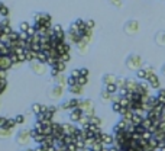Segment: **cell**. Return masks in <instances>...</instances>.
<instances>
[{"mask_svg": "<svg viewBox=\"0 0 165 151\" xmlns=\"http://www.w3.org/2000/svg\"><path fill=\"white\" fill-rule=\"evenodd\" d=\"M125 66H126L127 70H130V71H135V73H136L138 70L143 68L142 57L139 55V54H135V52L129 54V55L126 57V60H125Z\"/></svg>", "mask_w": 165, "mask_h": 151, "instance_id": "obj_1", "label": "cell"}, {"mask_svg": "<svg viewBox=\"0 0 165 151\" xmlns=\"http://www.w3.org/2000/svg\"><path fill=\"white\" fill-rule=\"evenodd\" d=\"M15 140H16V144L20 147H25L26 148L29 145V142L32 141V135H31V129L29 128H23L19 129L15 135Z\"/></svg>", "mask_w": 165, "mask_h": 151, "instance_id": "obj_2", "label": "cell"}, {"mask_svg": "<svg viewBox=\"0 0 165 151\" xmlns=\"http://www.w3.org/2000/svg\"><path fill=\"white\" fill-rule=\"evenodd\" d=\"M78 109H81L84 115L87 116H93L96 115V106H94V102L88 97H80V105H78Z\"/></svg>", "mask_w": 165, "mask_h": 151, "instance_id": "obj_3", "label": "cell"}, {"mask_svg": "<svg viewBox=\"0 0 165 151\" xmlns=\"http://www.w3.org/2000/svg\"><path fill=\"white\" fill-rule=\"evenodd\" d=\"M139 29H141V25H139V22H138L136 19H129L123 25V32L126 35H129V36L136 35L139 32Z\"/></svg>", "mask_w": 165, "mask_h": 151, "instance_id": "obj_4", "label": "cell"}, {"mask_svg": "<svg viewBox=\"0 0 165 151\" xmlns=\"http://www.w3.org/2000/svg\"><path fill=\"white\" fill-rule=\"evenodd\" d=\"M28 64H29V70H31L35 76H45V74L50 71L46 64H42V62H39V61L28 62Z\"/></svg>", "mask_w": 165, "mask_h": 151, "instance_id": "obj_5", "label": "cell"}, {"mask_svg": "<svg viewBox=\"0 0 165 151\" xmlns=\"http://www.w3.org/2000/svg\"><path fill=\"white\" fill-rule=\"evenodd\" d=\"M64 93H65V87H62L60 84H52L51 89L48 90V96H50L51 100H60V99H62Z\"/></svg>", "mask_w": 165, "mask_h": 151, "instance_id": "obj_6", "label": "cell"}, {"mask_svg": "<svg viewBox=\"0 0 165 151\" xmlns=\"http://www.w3.org/2000/svg\"><path fill=\"white\" fill-rule=\"evenodd\" d=\"M62 129H64L65 135H75L78 132V129H80V126H77L72 122H62Z\"/></svg>", "mask_w": 165, "mask_h": 151, "instance_id": "obj_7", "label": "cell"}, {"mask_svg": "<svg viewBox=\"0 0 165 151\" xmlns=\"http://www.w3.org/2000/svg\"><path fill=\"white\" fill-rule=\"evenodd\" d=\"M126 89L130 92V93H135L139 89V80L136 77H129L126 78Z\"/></svg>", "mask_w": 165, "mask_h": 151, "instance_id": "obj_8", "label": "cell"}, {"mask_svg": "<svg viewBox=\"0 0 165 151\" xmlns=\"http://www.w3.org/2000/svg\"><path fill=\"white\" fill-rule=\"evenodd\" d=\"M117 81V76L113 73H105L101 76V84L103 86H109V84H115Z\"/></svg>", "mask_w": 165, "mask_h": 151, "instance_id": "obj_9", "label": "cell"}, {"mask_svg": "<svg viewBox=\"0 0 165 151\" xmlns=\"http://www.w3.org/2000/svg\"><path fill=\"white\" fill-rule=\"evenodd\" d=\"M82 115H84V112H82L81 109H72L71 112H68V118H70V122H72V123H78V122H80V119H81Z\"/></svg>", "mask_w": 165, "mask_h": 151, "instance_id": "obj_10", "label": "cell"}, {"mask_svg": "<svg viewBox=\"0 0 165 151\" xmlns=\"http://www.w3.org/2000/svg\"><path fill=\"white\" fill-rule=\"evenodd\" d=\"M12 67H13V62L10 60V55H0V68L9 71Z\"/></svg>", "mask_w": 165, "mask_h": 151, "instance_id": "obj_11", "label": "cell"}, {"mask_svg": "<svg viewBox=\"0 0 165 151\" xmlns=\"http://www.w3.org/2000/svg\"><path fill=\"white\" fill-rule=\"evenodd\" d=\"M52 81H54V84H60L62 87H68V76H65V73H61L58 76L52 77Z\"/></svg>", "mask_w": 165, "mask_h": 151, "instance_id": "obj_12", "label": "cell"}, {"mask_svg": "<svg viewBox=\"0 0 165 151\" xmlns=\"http://www.w3.org/2000/svg\"><path fill=\"white\" fill-rule=\"evenodd\" d=\"M146 81H148L149 86H151L154 90H160L161 89V80H160V77H158V74L156 73L152 74V76H149Z\"/></svg>", "mask_w": 165, "mask_h": 151, "instance_id": "obj_13", "label": "cell"}, {"mask_svg": "<svg viewBox=\"0 0 165 151\" xmlns=\"http://www.w3.org/2000/svg\"><path fill=\"white\" fill-rule=\"evenodd\" d=\"M101 142H103L106 147H112L115 144V135L107 134V132H101Z\"/></svg>", "mask_w": 165, "mask_h": 151, "instance_id": "obj_14", "label": "cell"}, {"mask_svg": "<svg viewBox=\"0 0 165 151\" xmlns=\"http://www.w3.org/2000/svg\"><path fill=\"white\" fill-rule=\"evenodd\" d=\"M68 92L74 95V97H80L81 95H84V87L80 86V84H75V86H70V87H67Z\"/></svg>", "mask_w": 165, "mask_h": 151, "instance_id": "obj_15", "label": "cell"}, {"mask_svg": "<svg viewBox=\"0 0 165 151\" xmlns=\"http://www.w3.org/2000/svg\"><path fill=\"white\" fill-rule=\"evenodd\" d=\"M151 90H152V87L149 86V83L146 80H145V81H139L138 93H141V95H151Z\"/></svg>", "mask_w": 165, "mask_h": 151, "instance_id": "obj_16", "label": "cell"}, {"mask_svg": "<svg viewBox=\"0 0 165 151\" xmlns=\"http://www.w3.org/2000/svg\"><path fill=\"white\" fill-rule=\"evenodd\" d=\"M25 55H26V61H28V62L38 61V52H36V51L26 50V51H25Z\"/></svg>", "mask_w": 165, "mask_h": 151, "instance_id": "obj_17", "label": "cell"}, {"mask_svg": "<svg viewBox=\"0 0 165 151\" xmlns=\"http://www.w3.org/2000/svg\"><path fill=\"white\" fill-rule=\"evenodd\" d=\"M155 42L160 47H165V31H160L155 35Z\"/></svg>", "mask_w": 165, "mask_h": 151, "instance_id": "obj_18", "label": "cell"}, {"mask_svg": "<svg viewBox=\"0 0 165 151\" xmlns=\"http://www.w3.org/2000/svg\"><path fill=\"white\" fill-rule=\"evenodd\" d=\"M42 111H44V105H42V103H32V105H31V112H32L35 116L41 115Z\"/></svg>", "mask_w": 165, "mask_h": 151, "instance_id": "obj_19", "label": "cell"}, {"mask_svg": "<svg viewBox=\"0 0 165 151\" xmlns=\"http://www.w3.org/2000/svg\"><path fill=\"white\" fill-rule=\"evenodd\" d=\"M75 47H77L78 54H81V55H86V54H87V51H88V44H87V42L81 41V42H80V44H77Z\"/></svg>", "mask_w": 165, "mask_h": 151, "instance_id": "obj_20", "label": "cell"}, {"mask_svg": "<svg viewBox=\"0 0 165 151\" xmlns=\"http://www.w3.org/2000/svg\"><path fill=\"white\" fill-rule=\"evenodd\" d=\"M100 99H101L103 102H110V103H112L113 95H110L109 92H107V90H106L105 87H103V89H101V92H100Z\"/></svg>", "mask_w": 165, "mask_h": 151, "instance_id": "obj_21", "label": "cell"}, {"mask_svg": "<svg viewBox=\"0 0 165 151\" xmlns=\"http://www.w3.org/2000/svg\"><path fill=\"white\" fill-rule=\"evenodd\" d=\"M12 135H13V129L6 128V126L0 128V138H9Z\"/></svg>", "mask_w": 165, "mask_h": 151, "instance_id": "obj_22", "label": "cell"}, {"mask_svg": "<svg viewBox=\"0 0 165 151\" xmlns=\"http://www.w3.org/2000/svg\"><path fill=\"white\" fill-rule=\"evenodd\" d=\"M90 125V116H87V115H82L81 119H80V122H78V126L82 129H86Z\"/></svg>", "mask_w": 165, "mask_h": 151, "instance_id": "obj_23", "label": "cell"}, {"mask_svg": "<svg viewBox=\"0 0 165 151\" xmlns=\"http://www.w3.org/2000/svg\"><path fill=\"white\" fill-rule=\"evenodd\" d=\"M51 68H54V70H57L58 73H65V70H67V64H65V62H62V61H60V62H57L55 66H52Z\"/></svg>", "mask_w": 165, "mask_h": 151, "instance_id": "obj_24", "label": "cell"}, {"mask_svg": "<svg viewBox=\"0 0 165 151\" xmlns=\"http://www.w3.org/2000/svg\"><path fill=\"white\" fill-rule=\"evenodd\" d=\"M145 119V118L142 116V115H138V113H135L132 118V121H130V123L132 125H135V126H138V125H142V121Z\"/></svg>", "mask_w": 165, "mask_h": 151, "instance_id": "obj_25", "label": "cell"}, {"mask_svg": "<svg viewBox=\"0 0 165 151\" xmlns=\"http://www.w3.org/2000/svg\"><path fill=\"white\" fill-rule=\"evenodd\" d=\"M136 78L139 81H145V80H148V74H146V71L143 68H141V70L136 71Z\"/></svg>", "mask_w": 165, "mask_h": 151, "instance_id": "obj_26", "label": "cell"}, {"mask_svg": "<svg viewBox=\"0 0 165 151\" xmlns=\"http://www.w3.org/2000/svg\"><path fill=\"white\" fill-rule=\"evenodd\" d=\"M48 58H50V55H48L46 52H44V51H39V52H38V61L39 62L46 64V62H48Z\"/></svg>", "mask_w": 165, "mask_h": 151, "instance_id": "obj_27", "label": "cell"}, {"mask_svg": "<svg viewBox=\"0 0 165 151\" xmlns=\"http://www.w3.org/2000/svg\"><path fill=\"white\" fill-rule=\"evenodd\" d=\"M156 97H158L161 105H165V89L161 87L160 90H156Z\"/></svg>", "mask_w": 165, "mask_h": 151, "instance_id": "obj_28", "label": "cell"}, {"mask_svg": "<svg viewBox=\"0 0 165 151\" xmlns=\"http://www.w3.org/2000/svg\"><path fill=\"white\" fill-rule=\"evenodd\" d=\"M60 109H61V111H67V112H71V105H70V99H67V100H62V102H61Z\"/></svg>", "mask_w": 165, "mask_h": 151, "instance_id": "obj_29", "label": "cell"}, {"mask_svg": "<svg viewBox=\"0 0 165 151\" xmlns=\"http://www.w3.org/2000/svg\"><path fill=\"white\" fill-rule=\"evenodd\" d=\"M90 123H93V125H97V126H101V123H103V119L97 115H93V116H90Z\"/></svg>", "mask_w": 165, "mask_h": 151, "instance_id": "obj_30", "label": "cell"}, {"mask_svg": "<svg viewBox=\"0 0 165 151\" xmlns=\"http://www.w3.org/2000/svg\"><path fill=\"white\" fill-rule=\"evenodd\" d=\"M105 89L109 92L110 95H116L117 92H119V87H117V84H109V86H105Z\"/></svg>", "mask_w": 165, "mask_h": 151, "instance_id": "obj_31", "label": "cell"}, {"mask_svg": "<svg viewBox=\"0 0 165 151\" xmlns=\"http://www.w3.org/2000/svg\"><path fill=\"white\" fill-rule=\"evenodd\" d=\"M70 105H71V111H72V109H78V105H80V97H71V99H70Z\"/></svg>", "mask_w": 165, "mask_h": 151, "instance_id": "obj_32", "label": "cell"}, {"mask_svg": "<svg viewBox=\"0 0 165 151\" xmlns=\"http://www.w3.org/2000/svg\"><path fill=\"white\" fill-rule=\"evenodd\" d=\"M17 123L15 121V118H7V121H6V128H10V129H15Z\"/></svg>", "mask_w": 165, "mask_h": 151, "instance_id": "obj_33", "label": "cell"}, {"mask_svg": "<svg viewBox=\"0 0 165 151\" xmlns=\"http://www.w3.org/2000/svg\"><path fill=\"white\" fill-rule=\"evenodd\" d=\"M107 2H109V5H112L116 9H120L123 6V0H107Z\"/></svg>", "mask_w": 165, "mask_h": 151, "instance_id": "obj_34", "label": "cell"}, {"mask_svg": "<svg viewBox=\"0 0 165 151\" xmlns=\"http://www.w3.org/2000/svg\"><path fill=\"white\" fill-rule=\"evenodd\" d=\"M143 70L146 71L148 77H149V76H152V74H155V68H154V66H151V64H146V66H143Z\"/></svg>", "mask_w": 165, "mask_h": 151, "instance_id": "obj_35", "label": "cell"}, {"mask_svg": "<svg viewBox=\"0 0 165 151\" xmlns=\"http://www.w3.org/2000/svg\"><path fill=\"white\" fill-rule=\"evenodd\" d=\"M31 28L29 22H20L19 23V32H28V29Z\"/></svg>", "mask_w": 165, "mask_h": 151, "instance_id": "obj_36", "label": "cell"}, {"mask_svg": "<svg viewBox=\"0 0 165 151\" xmlns=\"http://www.w3.org/2000/svg\"><path fill=\"white\" fill-rule=\"evenodd\" d=\"M152 125H154V122H152V121H151L149 118H145V119L142 121V126H143L145 129H146V131H148V129L151 128Z\"/></svg>", "mask_w": 165, "mask_h": 151, "instance_id": "obj_37", "label": "cell"}, {"mask_svg": "<svg viewBox=\"0 0 165 151\" xmlns=\"http://www.w3.org/2000/svg\"><path fill=\"white\" fill-rule=\"evenodd\" d=\"M42 134H44L45 137H48V135H52V125H44Z\"/></svg>", "mask_w": 165, "mask_h": 151, "instance_id": "obj_38", "label": "cell"}, {"mask_svg": "<svg viewBox=\"0 0 165 151\" xmlns=\"http://www.w3.org/2000/svg\"><path fill=\"white\" fill-rule=\"evenodd\" d=\"M116 84H117V87H119V89H122V87H126V78H125V77H117Z\"/></svg>", "mask_w": 165, "mask_h": 151, "instance_id": "obj_39", "label": "cell"}, {"mask_svg": "<svg viewBox=\"0 0 165 151\" xmlns=\"http://www.w3.org/2000/svg\"><path fill=\"white\" fill-rule=\"evenodd\" d=\"M15 121H16L17 125H23V123L26 122V118H25V115H16L15 116Z\"/></svg>", "mask_w": 165, "mask_h": 151, "instance_id": "obj_40", "label": "cell"}, {"mask_svg": "<svg viewBox=\"0 0 165 151\" xmlns=\"http://www.w3.org/2000/svg\"><path fill=\"white\" fill-rule=\"evenodd\" d=\"M60 61L65 62V64H68V62L71 61V55H70V52H67V54H62V55L60 57Z\"/></svg>", "mask_w": 165, "mask_h": 151, "instance_id": "obj_41", "label": "cell"}, {"mask_svg": "<svg viewBox=\"0 0 165 151\" xmlns=\"http://www.w3.org/2000/svg\"><path fill=\"white\" fill-rule=\"evenodd\" d=\"M110 106H112V111L116 113H120L122 111V105L120 103H110Z\"/></svg>", "mask_w": 165, "mask_h": 151, "instance_id": "obj_42", "label": "cell"}, {"mask_svg": "<svg viewBox=\"0 0 165 151\" xmlns=\"http://www.w3.org/2000/svg\"><path fill=\"white\" fill-rule=\"evenodd\" d=\"M105 144H103V142H96V144H94L93 147H91V150L93 151H103V148H105Z\"/></svg>", "mask_w": 165, "mask_h": 151, "instance_id": "obj_43", "label": "cell"}, {"mask_svg": "<svg viewBox=\"0 0 165 151\" xmlns=\"http://www.w3.org/2000/svg\"><path fill=\"white\" fill-rule=\"evenodd\" d=\"M70 76L71 77H74V78H80L81 77V74H80V68H74V70H71V73H70Z\"/></svg>", "mask_w": 165, "mask_h": 151, "instance_id": "obj_44", "label": "cell"}, {"mask_svg": "<svg viewBox=\"0 0 165 151\" xmlns=\"http://www.w3.org/2000/svg\"><path fill=\"white\" fill-rule=\"evenodd\" d=\"M0 15H2L3 17H9V7H7L6 5L0 9Z\"/></svg>", "mask_w": 165, "mask_h": 151, "instance_id": "obj_45", "label": "cell"}, {"mask_svg": "<svg viewBox=\"0 0 165 151\" xmlns=\"http://www.w3.org/2000/svg\"><path fill=\"white\" fill-rule=\"evenodd\" d=\"M6 89H7V80H2V78H0V95H2Z\"/></svg>", "mask_w": 165, "mask_h": 151, "instance_id": "obj_46", "label": "cell"}, {"mask_svg": "<svg viewBox=\"0 0 165 151\" xmlns=\"http://www.w3.org/2000/svg\"><path fill=\"white\" fill-rule=\"evenodd\" d=\"M151 138H154V134H152V132H149V131H145V132L142 134V140L149 141Z\"/></svg>", "mask_w": 165, "mask_h": 151, "instance_id": "obj_47", "label": "cell"}, {"mask_svg": "<svg viewBox=\"0 0 165 151\" xmlns=\"http://www.w3.org/2000/svg\"><path fill=\"white\" fill-rule=\"evenodd\" d=\"M80 74H81V77H88L90 76V70L87 67H82L80 68Z\"/></svg>", "mask_w": 165, "mask_h": 151, "instance_id": "obj_48", "label": "cell"}, {"mask_svg": "<svg viewBox=\"0 0 165 151\" xmlns=\"http://www.w3.org/2000/svg\"><path fill=\"white\" fill-rule=\"evenodd\" d=\"M58 109H60V106H54V105H48V109H46V112H51V113H57L58 112Z\"/></svg>", "mask_w": 165, "mask_h": 151, "instance_id": "obj_49", "label": "cell"}, {"mask_svg": "<svg viewBox=\"0 0 165 151\" xmlns=\"http://www.w3.org/2000/svg\"><path fill=\"white\" fill-rule=\"evenodd\" d=\"M77 83L80 84V86H82V87H84V86L88 83V77H80V78L77 80Z\"/></svg>", "mask_w": 165, "mask_h": 151, "instance_id": "obj_50", "label": "cell"}, {"mask_svg": "<svg viewBox=\"0 0 165 151\" xmlns=\"http://www.w3.org/2000/svg\"><path fill=\"white\" fill-rule=\"evenodd\" d=\"M86 25H87L88 29H94V26H96V22H94V19H88V21H86Z\"/></svg>", "mask_w": 165, "mask_h": 151, "instance_id": "obj_51", "label": "cell"}, {"mask_svg": "<svg viewBox=\"0 0 165 151\" xmlns=\"http://www.w3.org/2000/svg\"><path fill=\"white\" fill-rule=\"evenodd\" d=\"M0 23H2L3 28H5V26H10V19H9V17H3V19L0 21Z\"/></svg>", "mask_w": 165, "mask_h": 151, "instance_id": "obj_52", "label": "cell"}, {"mask_svg": "<svg viewBox=\"0 0 165 151\" xmlns=\"http://www.w3.org/2000/svg\"><path fill=\"white\" fill-rule=\"evenodd\" d=\"M67 150H70V151H80V148L77 147L75 142H72V144H70V145H67Z\"/></svg>", "mask_w": 165, "mask_h": 151, "instance_id": "obj_53", "label": "cell"}, {"mask_svg": "<svg viewBox=\"0 0 165 151\" xmlns=\"http://www.w3.org/2000/svg\"><path fill=\"white\" fill-rule=\"evenodd\" d=\"M75 84H78L77 83V78H74V77H71V76H68V87H70V86H75Z\"/></svg>", "mask_w": 165, "mask_h": 151, "instance_id": "obj_54", "label": "cell"}, {"mask_svg": "<svg viewBox=\"0 0 165 151\" xmlns=\"http://www.w3.org/2000/svg\"><path fill=\"white\" fill-rule=\"evenodd\" d=\"M7 74H9L7 70H2V68H0V78H2V80H7Z\"/></svg>", "mask_w": 165, "mask_h": 151, "instance_id": "obj_55", "label": "cell"}, {"mask_svg": "<svg viewBox=\"0 0 165 151\" xmlns=\"http://www.w3.org/2000/svg\"><path fill=\"white\" fill-rule=\"evenodd\" d=\"M145 131H146V129L143 128L142 125H138L136 128H135V132H136V134H139V135H142L143 132H145Z\"/></svg>", "mask_w": 165, "mask_h": 151, "instance_id": "obj_56", "label": "cell"}, {"mask_svg": "<svg viewBox=\"0 0 165 151\" xmlns=\"http://www.w3.org/2000/svg\"><path fill=\"white\" fill-rule=\"evenodd\" d=\"M6 121H7V118H6V116H2V115H0V128L6 126Z\"/></svg>", "mask_w": 165, "mask_h": 151, "instance_id": "obj_57", "label": "cell"}, {"mask_svg": "<svg viewBox=\"0 0 165 151\" xmlns=\"http://www.w3.org/2000/svg\"><path fill=\"white\" fill-rule=\"evenodd\" d=\"M58 148H57V145H50L48 148H46V151H57Z\"/></svg>", "mask_w": 165, "mask_h": 151, "instance_id": "obj_58", "label": "cell"}, {"mask_svg": "<svg viewBox=\"0 0 165 151\" xmlns=\"http://www.w3.org/2000/svg\"><path fill=\"white\" fill-rule=\"evenodd\" d=\"M161 73H162V76L165 77V64L162 66V67H161Z\"/></svg>", "mask_w": 165, "mask_h": 151, "instance_id": "obj_59", "label": "cell"}, {"mask_svg": "<svg viewBox=\"0 0 165 151\" xmlns=\"http://www.w3.org/2000/svg\"><path fill=\"white\" fill-rule=\"evenodd\" d=\"M20 151H35V148H25V150H20Z\"/></svg>", "mask_w": 165, "mask_h": 151, "instance_id": "obj_60", "label": "cell"}, {"mask_svg": "<svg viewBox=\"0 0 165 151\" xmlns=\"http://www.w3.org/2000/svg\"><path fill=\"white\" fill-rule=\"evenodd\" d=\"M103 151H109V147H105V148H103Z\"/></svg>", "mask_w": 165, "mask_h": 151, "instance_id": "obj_61", "label": "cell"}, {"mask_svg": "<svg viewBox=\"0 0 165 151\" xmlns=\"http://www.w3.org/2000/svg\"><path fill=\"white\" fill-rule=\"evenodd\" d=\"M65 151H70V150H67V148H65Z\"/></svg>", "mask_w": 165, "mask_h": 151, "instance_id": "obj_62", "label": "cell"}]
</instances>
